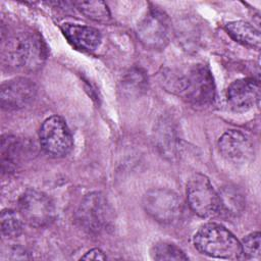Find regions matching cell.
Wrapping results in <instances>:
<instances>
[{"label": "cell", "instance_id": "6da1fadb", "mask_svg": "<svg viewBox=\"0 0 261 261\" xmlns=\"http://www.w3.org/2000/svg\"><path fill=\"white\" fill-rule=\"evenodd\" d=\"M163 87L195 106L213 102L215 86L210 69L204 64H193L181 70H166L161 73Z\"/></svg>", "mask_w": 261, "mask_h": 261}, {"label": "cell", "instance_id": "7a4b0ae2", "mask_svg": "<svg viewBox=\"0 0 261 261\" xmlns=\"http://www.w3.org/2000/svg\"><path fill=\"white\" fill-rule=\"evenodd\" d=\"M1 57L2 63L7 68L31 72L43 66L47 58V48L37 33L21 32L7 39Z\"/></svg>", "mask_w": 261, "mask_h": 261}, {"label": "cell", "instance_id": "3957f363", "mask_svg": "<svg viewBox=\"0 0 261 261\" xmlns=\"http://www.w3.org/2000/svg\"><path fill=\"white\" fill-rule=\"evenodd\" d=\"M195 248L202 254L221 259H242L241 243L224 226L209 222L202 225L193 238Z\"/></svg>", "mask_w": 261, "mask_h": 261}, {"label": "cell", "instance_id": "277c9868", "mask_svg": "<svg viewBox=\"0 0 261 261\" xmlns=\"http://www.w3.org/2000/svg\"><path fill=\"white\" fill-rule=\"evenodd\" d=\"M114 218V210L108 199L100 192L86 195L77 210L76 220L80 226L89 233L98 234L110 228Z\"/></svg>", "mask_w": 261, "mask_h": 261}, {"label": "cell", "instance_id": "5b68a950", "mask_svg": "<svg viewBox=\"0 0 261 261\" xmlns=\"http://www.w3.org/2000/svg\"><path fill=\"white\" fill-rule=\"evenodd\" d=\"M142 204L149 216L163 224L176 221L182 212L179 196L175 192L164 188L149 190L143 196Z\"/></svg>", "mask_w": 261, "mask_h": 261}, {"label": "cell", "instance_id": "8992f818", "mask_svg": "<svg viewBox=\"0 0 261 261\" xmlns=\"http://www.w3.org/2000/svg\"><path fill=\"white\" fill-rule=\"evenodd\" d=\"M187 199L192 211L200 217L219 214L218 193L204 174L196 173L190 177L187 184Z\"/></svg>", "mask_w": 261, "mask_h": 261}, {"label": "cell", "instance_id": "52a82bcc", "mask_svg": "<svg viewBox=\"0 0 261 261\" xmlns=\"http://www.w3.org/2000/svg\"><path fill=\"white\" fill-rule=\"evenodd\" d=\"M171 25L168 16L158 8L149 9L137 25V36L147 48H164L170 39Z\"/></svg>", "mask_w": 261, "mask_h": 261}, {"label": "cell", "instance_id": "ba28073f", "mask_svg": "<svg viewBox=\"0 0 261 261\" xmlns=\"http://www.w3.org/2000/svg\"><path fill=\"white\" fill-rule=\"evenodd\" d=\"M18 211L23 221L34 227L47 226L55 218L52 200L36 190H28L19 197Z\"/></svg>", "mask_w": 261, "mask_h": 261}, {"label": "cell", "instance_id": "9c48e42d", "mask_svg": "<svg viewBox=\"0 0 261 261\" xmlns=\"http://www.w3.org/2000/svg\"><path fill=\"white\" fill-rule=\"evenodd\" d=\"M39 139L43 150L54 157H64L72 149L70 130L60 116L53 115L44 120L40 127Z\"/></svg>", "mask_w": 261, "mask_h": 261}, {"label": "cell", "instance_id": "30bf717a", "mask_svg": "<svg viewBox=\"0 0 261 261\" xmlns=\"http://www.w3.org/2000/svg\"><path fill=\"white\" fill-rule=\"evenodd\" d=\"M36 85L29 79L17 76L4 82L0 89L1 107L4 110L21 109L35 99Z\"/></svg>", "mask_w": 261, "mask_h": 261}, {"label": "cell", "instance_id": "8fae6325", "mask_svg": "<svg viewBox=\"0 0 261 261\" xmlns=\"http://www.w3.org/2000/svg\"><path fill=\"white\" fill-rule=\"evenodd\" d=\"M218 149L226 160L233 163H247L255 155L253 142L237 129H229L219 138Z\"/></svg>", "mask_w": 261, "mask_h": 261}, {"label": "cell", "instance_id": "7c38bea8", "mask_svg": "<svg viewBox=\"0 0 261 261\" xmlns=\"http://www.w3.org/2000/svg\"><path fill=\"white\" fill-rule=\"evenodd\" d=\"M260 98L259 83L253 79L234 81L227 89L226 100L228 106L237 112H244L258 104Z\"/></svg>", "mask_w": 261, "mask_h": 261}, {"label": "cell", "instance_id": "4fadbf2b", "mask_svg": "<svg viewBox=\"0 0 261 261\" xmlns=\"http://www.w3.org/2000/svg\"><path fill=\"white\" fill-rule=\"evenodd\" d=\"M61 31L74 48L85 52L95 51L101 43L100 32L92 27L63 23Z\"/></svg>", "mask_w": 261, "mask_h": 261}, {"label": "cell", "instance_id": "5bb4252c", "mask_svg": "<svg viewBox=\"0 0 261 261\" xmlns=\"http://www.w3.org/2000/svg\"><path fill=\"white\" fill-rule=\"evenodd\" d=\"M225 30L237 42L251 48H260V32L251 23L244 20L229 21L225 24Z\"/></svg>", "mask_w": 261, "mask_h": 261}, {"label": "cell", "instance_id": "9a60e30c", "mask_svg": "<svg viewBox=\"0 0 261 261\" xmlns=\"http://www.w3.org/2000/svg\"><path fill=\"white\" fill-rule=\"evenodd\" d=\"M21 141L13 136H3L1 140V165L3 171H13L23 154Z\"/></svg>", "mask_w": 261, "mask_h": 261}, {"label": "cell", "instance_id": "2e32d148", "mask_svg": "<svg viewBox=\"0 0 261 261\" xmlns=\"http://www.w3.org/2000/svg\"><path fill=\"white\" fill-rule=\"evenodd\" d=\"M155 142L156 146L165 157L172 158L175 156L177 150V138L175 130L166 119H161L155 129Z\"/></svg>", "mask_w": 261, "mask_h": 261}, {"label": "cell", "instance_id": "e0dca14e", "mask_svg": "<svg viewBox=\"0 0 261 261\" xmlns=\"http://www.w3.org/2000/svg\"><path fill=\"white\" fill-rule=\"evenodd\" d=\"M219 213L222 211L229 216L241 214L245 208L243 194L234 187H225L218 194Z\"/></svg>", "mask_w": 261, "mask_h": 261}, {"label": "cell", "instance_id": "ac0fdd59", "mask_svg": "<svg viewBox=\"0 0 261 261\" xmlns=\"http://www.w3.org/2000/svg\"><path fill=\"white\" fill-rule=\"evenodd\" d=\"M73 5L82 14L94 21L105 23L111 18L107 5L102 1H76Z\"/></svg>", "mask_w": 261, "mask_h": 261}, {"label": "cell", "instance_id": "d6986e66", "mask_svg": "<svg viewBox=\"0 0 261 261\" xmlns=\"http://www.w3.org/2000/svg\"><path fill=\"white\" fill-rule=\"evenodd\" d=\"M146 73L140 68L129 69L122 79L121 85L123 92L128 96H140L147 88Z\"/></svg>", "mask_w": 261, "mask_h": 261}, {"label": "cell", "instance_id": "ffe728a7", "mask_svg": "<svg viewBox=\"0 0 261 261\" xmlns=\"http://www.w3.org/2000/svg\"><path fill=\"white\" fill-rule=\"evenodd\" d=\"M22 221L19 213L13 210H3L0 216L1 232L8 239L17 238L22 232Z\"/></svg>", "mask_w": 261, "mask_h": 261}, {"label": "cell", "instance_id": "44dd1931", "mask_svg": "<svg viewBox=\"0 0 261 261\" xmlns=\"http://www.w3.org/2000/svg\"><path fill=\"white\" fill-rule=\"evenodd\" d=\"M152 258L155 260H188V256L174 244L169 242H158L151 250Z\"/></svg>", "mask_w": 261, "mask_h": 261}, {"label": "cell", "instance_id": "7402d4cb", "mask_svg": "<svg viewBox=\"0 0 261 261\" xmlns=\"http://www.w3.org/2000/svg\"><path fill=\"white\" fill-rule=\"evenodd\" d=\"M261 234L259 231L252 232L245 237L241 243L242 259L259 260L261 256Z\"/></svg>", "mask_w": 261, "mask_h": 261}, {"label": "cell", "instance_id": "603a6c76", "mask_svg": "<svg viewBox=\"0 0 261 261\" xmlns=\"http://www.w3.org/2000/svg\"><path fill=\"white\" fill-rule=\"evenodd\" d=\"M107 257L100 249H92L87 252L81 259L83 260H105Z\"/></svg>", "mask_w": 261, "mask_h": 261}]
</instances>
